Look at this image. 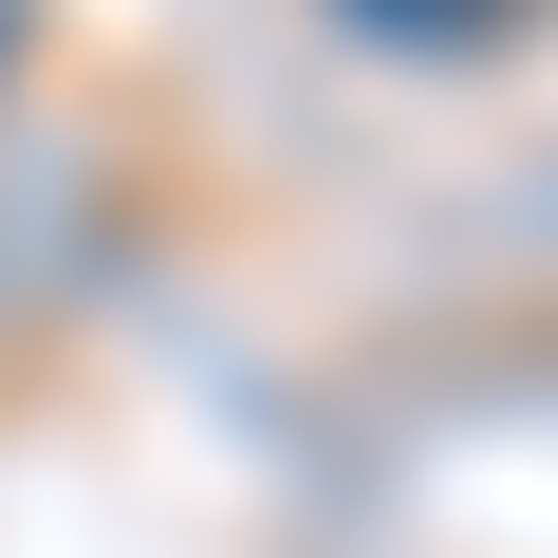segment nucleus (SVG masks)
Returning a JSON list of instances; mask_svg holds the SVG:
<instances>
[{"mask_svg": "<svg viewBox=\"0 0 558 558\" xmlns=\"http://www.w3.org/2000/svg\"><path fill=\"white\" fill-rule=\"evenodd\" d=\"M0 75H20V0H0Z\"/></svg>", "mask_w": 558, "mask_h": 558, "instance_id": "nucleus-1", "label": "nucleus"}]
</instances>
